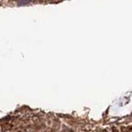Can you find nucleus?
Here are the masks:
<instances>
[{
	"instance_id": "1",
	"label": "nucleus",
	"mask_w": 132,
	"mask_h": 132,
	"mask_svg": "<svg viewBox=\"0 0 132 132\" xmlns=\"http://www.w3.org/2000/svg\"><path fill=\"white\" fill-rule=\"evenodd\" d=\"M34 0H22V1H21V4H24V3H31L33 2Z\"/></svg>"
}]
</instances>
